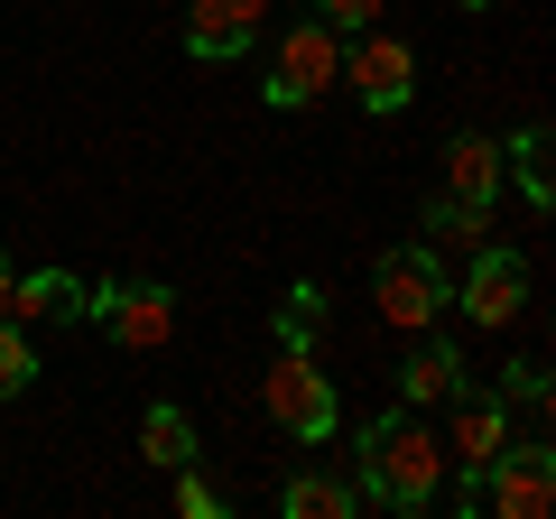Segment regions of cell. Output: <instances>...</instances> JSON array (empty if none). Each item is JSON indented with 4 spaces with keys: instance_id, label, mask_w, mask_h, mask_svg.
Here are the masks:
<instances>
[{
    "instance_id": "1",
    "label": "cell",
    "mask_w": 556,
    "mask_h": 519,
    "mask_svg": "<svg viewBox=\"0 0 556 519\" xmlns=\"http://www.w3.org/2000/svg\"><path fill=\"white\" fill-rule=\"evenodd\" d=\"M353 445H362V492H371L380 510H437V492H445V436H427L417 408L371 418Z\"/></svg>"
},
{
    "instance_id": "2",
    "label": "cell",
    "mask_w": 556,
    "mask_h": 519,
    "mask_svg": "<svg viewBox=\"0 0 556 519\" xmlns=\"http://www.w3.org/2000/svg\"><path fill=\"white\" fill-rule=\"evenodd\" d=\"M343 75V28H325L316 10H306L298 28H278V56H269V84H260V102L269 112H306V102H325Z\"/></svg>"
},
{
    "instance_id": "3",
    "label": "cell",
    "mask_w": 556,
    "mask_h": 519,
    "mask_svg": "<svg viewBox=\"0 0 556 519\" xmlns=\"http://www.w3.org/2000/svg\"><path fill=\"white\" fill-rule=\"evenodd\" d=\"M371 306L399 325V334H427V325L455 306V279H445V260L427 251V241H408V251H380V269H371Z\"/></svg>"
},
{
    "instance_id": "4",
    "label": "cell",
    "mask_w": 556,
    "mask_h": 519,
    "mask_svg": "<svg viewBox=\"0 0 556 519\" xmlns=\"http://www.w3.org/2000/svg\"><path fill=\"white\" fill-rule=\"evenodd\" d=\"M260 400H269V418L288 427L298 445H325L343 427V400H334V380H325V362L306 353V343H278V371H269Z\"/></svg>"
},
{
    "instance_id": "5",
    "label": "cell",
    "mask_w": 556,
    "mask_h": 519,
    "mask_svg": "<svg viewBox=\"0 0 556 519\" xmlns=\"http://www.w3.org/2000/svg\"><path fill=\"white\" fill-rule=\"evenodd\" d=\"M482 510L492 519H547L556 510V445L547 436H510L492 464H473Z\"/></svg>"
},
{
    "instance_id": "6",
    "label": "cell",
    "mask_w": 556,
    "mask_h": 519,
    "mask_svg": "<svg viewBox=\"0 0 556 519\" xmlns=\"http://www.w3.org/2000/svg\"><path fill=\"white\" fill-rule=\"evenodd\" d=\"M84 316H93L121 353H159V343L177 334V298H167L159 279H102V288H84Z\"/></svg>"
},
{
    "instance_id": "7",
    "label": "cell",
    "mask_w": 556,
    "mask_h": 519,
    "mask_svg": "<svg viewBox=\"0 0 556 519\" xmlns=\"http://www.w3.org/2000/svg\"><path fill=\"white\" fill-rule=\"evenodd\" d=\"M334 84H353L362 112H408V93H417V47H408V38H380V28H362Z\"/></svg>"
},
{
    "instance_id": "8",
    "label": "cell",
    "mask_w": 556,
    "mask_h": 519,
    "mask_svg": "<svg viewBox=\"0 0 556 519\" xmlns=\"http://www.w3.org/2000/svg\"><path fill=\"white\" fill-rule=\"evenodd\" d=\"M455 306H464L473 325H492V334H501L510 316H529V260H519V251H501V241H482V251L464 260Z\"/></svg>"
},
{
    "instance_id": "9",
    "label": "cell",
    "mask_w": 556,
    "mask_h": 519,
    "mask_svg": "<svg viewBox=\"0 0 556 519\" xmlns=\"http://www.w3.org/2000/svg\"><path fill=\"white\" fill-rule=\"evenodd\" d=\"M260 28H269V0H195V10H186V56L232 65V56L260 47Z\"/></svg>"
},
{
    "instance_id": "10",
    "label": "cell",
    "mask_w": 556,
    "mask_h": 519,
    "mask_svg": "<svg viewBox=\"0 0 556 519\" xmlns=\"http://www.w3.org/2000/svg\"><path fill=\"white\" fill-rule=\"evenodd\" d=\"M455 436H445V464H492L501 445H510V400H501V390H473V380H464L455 400Z\"/></svg>"
},
{
    "instance_id": "11",
    "label": "cell",
    "mask_w": 556,
    "mask_h": 519,
    "mask_svg": "<svg viewBox=\"0 0 556 519\" xmlns=\"http://www.w3.org/2000/svg\"><path fill=\"white\" fill-rule=\"evenodd\" d=\"M455 390H464V353L437 343V334H417V353L399 362V400H408V408H445Z\"/></svg>"
},
{
    "instance_id": "12",
    "label": "cell",
    "mask_w": 556,
    "mask_h": 519,
    "mask_svg": "<svg viewBox=\"0 0 556 519\" xmlns=\"http://www.w3.org/2000/svg\"><path fill=\"white\" fill-rule=\"evenodd\" d=\"M75 316H84V279L75 269H20L10 325H75Z\"/></svg>"
},
{
    "instance_id": "13",
    "label": "cell",
    "mask_w": 556,
    "mask_h": 519,
    "mask_svg": "<svg viewBox=\"0 0 556 519\" xmlns=\"http://www.w3.org/2000/svg\"><path fill=\"white\" fill-rule=\"evenodd\" d=\"M445 195L492 204V195H501V140H482V130H455V140H445Z\"/></svg>"
},
{
    "instance_id": "14",
    "label": "cell",
    "mask_w": 556,
    "mask_h": 519,
    "mask_svg": "<svg viewBox=\"0 0 556 519\" xmlns=\"http://www.w3.org/2000/svg\"><path fill=\"white\" fill-rule=\"evenodd\" d=\"M482 241H492V204H464V195L427 204V251L437 260H473Z\"/></svg>"
},
{
    "instance_id": "15",
    "label": "cell",
    "mask_w": 556,
    "mask_h": 519,
    "mask_svg": "<svg viewBox=\"0 0 556 519\" xmlns=\"http://www.w3.org/2000/svg\"><path fill=\"white\" fill-rule=\"evenodd\" d=\"M139 455L159 464V473H177V464H195V418H186L177 400H159L149 418H139Z\"/></svg>"
},
{
    "instance_id": "16",
    "label": "cell",
    "mask_w": 556,
    "mask_h": 519,
    "mask_svg": "<svg viewBox=\"0 0 556 519\" xmlns=\"http://www.w3.org/2000/svg\"><path fill=\"white\" fill-rule=\"evenodd\" d=\"M278 510H288V519H353V482H334V473H298L288 492H278Z\"/></svg>"
},
{
    "instance_id": "17",
    "label": "cell",
    "mask_w": 556,
    "mask_h": 519,
    "mask_svg": "<svg viewBox=\"0 0 556 519\" xmlns=\"http://www.w3.org/2000/svg\"><path fill=\"white\" fill-rule=\"evenodd\" d=\"M501 167H519V195H529L538 214L556 204V177H547V130H538V121H529V130L510 140V159H501Z\"/></svg>"
},
{
    "instance_id": "18",
    "label": "cell",
    "mask_w": 556,
    "mask_h": 519,
    "mask_svg": "<svg viewBox=\"0 0 556 519\" xmlns=\"http://www.w3.org/2000/svg\"><path fill=\"white\" fill-rule=\"evenodd\" d=\"M316 334H325V288H288L278 298V343H306L316 353Z\"/></svg>"
},
{
    "instance_id": "19",
    "label": "cell",
    "mask_w": 556,
    "mask_h": 519,
    "mask_svg": "<svg viewBox=\"0 0 556 519\" xmlns=\"http://www.w3.org/2000/svg\"><path fill=\"white\" fill-rule=\"evenodd\" d=\"M28 380H38V343H28V334H20V325L0 316V400H20Z\"/></svg>"
},
{
    "instance_id": "20",
    "label": "cell",
    "mask_w": 556,
    "mask_h": 519,
    "mask_svg": "<svg viewBox=\"0 0 556 519\" xmlns=\"http://www.w3.org/2000/svg\"><path fill=\"white\" fill-rule=\"evenodd\" d=\"M501 400L529 408V418H547V362H510V371H501Z\"/></svg>"
},
{
    "instance_id": "21",
    "label": "cell",
    "mask_w": 556,
    "mask_h": 519,
    "mask_svg": "<svg viewBox=\"0 0 556 519\" xmlns=\"http://www.w3.org/2000/svg\"><path fill=\"white\" fill-rule=\"evenodd\" d=\"M177 510H186V519H223V492H214L204 473H186V464H177Z\"/></svg>"
},
{
    "instance_id": "22",
    "label": "cell",
    "mask_w": 556,
    "mask_h": 519,
    "mask_svg": "<svg viewBox=\"0 0 556 519\" xmlns=\"http://www.w3.org/2000/svg\"><path fill=\"white\" fill-rule=\"evenodd\" d=\"M316 20H325V28H353V38H362V28H380V0H316Z\"/></svg>"
},
{
    "instance_id": "23",
    "label": "cell",
    "mask_w": 556,
    "mask_h": 519,
    "mask_svg": "<svg viewBox=\"0 0 556 519\" xmlns=\"http://www.w3.org/2000/svg\"><path fill=\"white\" fill-rule=\"evenodd\" d=\"M10 298H20V269H10V251H0V316H10Z\"/></svg>"
},
{
    "instance_id": "24",
    "label": "cell",
    "mask_w": 556,
    "mask_h": 519,
    "mask_svg": "<svg viewBox=\"0 0 556 519\" xmlns=\"http://www.w3.org/2000/svg\"><path fill=\"white\" fill-rule=\"evenodd\" d=\"M464 10H492V0H464Z\"/></svg>"
}]
</instances>
